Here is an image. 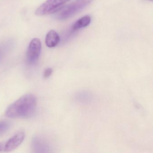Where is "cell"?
Segmentation results:
<instances>
[{
    "label": "cell",
    "instance_id": "obj_1",
    "mask_svg": "<svg viewBox=\"0 0 153 153\" xmlns=\"http://www.w3.org/2000/svg\"><path fill=\"white\" fill-rule=\"evenodd\" d=\"M37 100L33 94L23 96L10 105L6 111L9 118H26L33 115L36 109Z\"/></svg>",
    "mask_w": 153,
    "mask_h": 153
},
{
    "label": "cell",
    "instance_id": "obj_2",
    "mask_svg": "<svg viewBox=\"0 0 153 153\" xmlns=\"http://www.w3.org/2000/svg\"><path fill=\"white\" fill-rule=\"evenodd\" d=\"M93 0H76L67 7L60 9L56 14V18L64 20L71 17L88 6Z\"/></svg>",
    "mask_w": 153,
    "mask_h": 153
},
{
    "label": "cell",
    "instance_id": "obj_3",
    "mask_svg": "<svg viewBox=\"0 0 153 153\" xmlns=\"http://www.w3.org/2000/svg\"><path fill=\"white\" fill-rule=\"evenodd\" d=\"M70 0H47L36 10V15L44 16L52 14L59 10Z\"/></svg>",
    "mask_w": 153,
    "mask_h": 153
},
{
    "label": "cell",
    "instance_id": "obj_4",
    "mask_svg": "<svg viewBox=\"0 0 153 153\" xmlns=\"http://www.w3.org/2000/svg\"><path fill=\"white\" fill-rule=\"evenodd\" d=\"M42 47L40 39L35 38L32 40L27 53V59L29 64H33L36 62L40 56Z\"/></svg>",
    "mask_w": 153,
    "mask_h": 153
},
{
    "label": "cell",
    "instance_id": "obj_5",
    "mask_svg": "<svg viewBox=\"0 0 153 153\" xmlns=\"http://www.w3.org/2000/svg\"><path fill=\"white\" fill-rule=\"evenodd\" d=\"M25 137L24 132H19L5 142L4 152H10L18 147L23 142Z\"/></svg>",
    "mask_w": 153,
    "mask_h": 153
},
{
    "label": "cell",
    "instance_id": "obj_6",
    "mask_svg": "<svg viewBox=\"0 0 153 153\" xmlns=\"http://www.w3.org/2000/svg\"><path fill=\"white\" fill-rule=\"evenodd\" d=\"M60 38L58 33L51 30L48 32L45 37V44L49 48H53L58 45L59 42Z\"/></svg>",
    "mask_w": 153,
    "mask_h": 153
},
{
    "label": "cell",
    "instance_id": "obj_7",
    "mask_svg": "<svg viewBox=\"0 0 153 153\" xmlns=\"http://www.w3.org/2000/svg\"><path fill=\"white\" fill-rule=\"evenodd\" d=\"M91 18L89 16H86L77 20L72 26L73 30H76L80 28L86 27L91 23Z\"/></svg>",
    "mask_w": 153,
    "mask_h": 153
},
{
    "label": "cell",
    "instance_id": "obj_8",
    "mask_svg": "<svg viewBox=\"0 0 153 153\" xmlns=\"http://www.w3.org/2000/svg\"><path fill=\"white\" fill-rule=\"evenodd\" d=\"M10 127V124L8 122H0V136L5 133Z\"/></svg>",
    "mask_w": 153,
    "mask_h": 153
},
{
    "label": "cell",
    "instance_id": "obj_9",
    "mask_svg": "<svg viewBox=\"0 0 153 153\" xmlns=\"http://www.w3.org/2000/svg\"><path fill=\"white\" fill-rule=\"evenodd\" d=\"M53 72V69L51 68H48L45 70L43 73V77L44 78H48L51 75Z\"/></svg>",
    "mask_w": 153,
    "mask_h": 153
},
{
    "label": "cell",
    "instance_id": "obj_10",
    "mask_svg": "<svg viewBox=\"0 0 153 153\" xmlns=\"http://www.w3.org/2000/svg\"><path fill=\"white\" fill-rule=\"evenodd\" d=\"M5 142H0V152L4 151Z\"/></svg>",
    "mask_w": 153,
    "mask_h": 153
},
{
    "label": "cell",
    "instance_id": "obj_11",
    "mask_svg": "<svg viewBox=\"0 0 153 153\" xmlns=\"http://www.w3.org/2000/svg\"><path fill=\"white\" fill-rule=\"evenodd\" d=\"M149 1H153V0H149Z\"/></svg>",
    "mask_w": 153,
    "mask_h": 153
}]
</instances>
